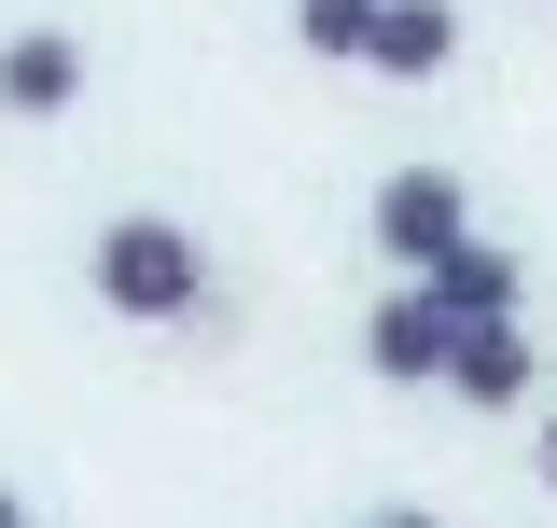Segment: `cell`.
<instances>
[{
  "instance_id": "1",
  "label": "cell",
  "mask_w": 557,
  "mask_h": 528,
  "mask_svg": "<svg viewBox=\"0 0 557 528\" xmlns=\"http://www.w3.org/2000/svg\"><path fill=\"white\" fill-rule=\"evenodd\" d=\"M98 292H112L126 320H196L209 264H196V237H182V223H153V209H139V223H112V237H98Z\"/></svg>"
},
{
  "instance_id": "2",
  "label": "cell",
  "mask_w": 557,
  "mask_h": 528,
  "mask_svg": "<svg viewBox=\"0 0 557 528\" xmlns=\"http://www.w3.org/2000/svg\"><path fill=\"white\" fill-rule=\"evenodd\" d=\"M460 223H474V196H460V167H405V181H376V251L405 264V278H418L432 251H446Z\"/></svg>"
},
{
  "instance_id": "3",
  "label": "cell",
  "mask_w": 557,
  "mask_h": 528,
  "mask_svg": "<svg viewBox=\"0 0 557 528\" xmlns=\"http://www.w3.org/2000/svg\"><path fill=\"white\" fill-rule=\"evenodd\" d=\"M446 390H460V403H530V320H516V306L460 320V334H446Z\"/></svg>"
},
{
  "instance_id": "4",
  "label": "cell",
  "mask_w": 557,
  "mask_h": 528,
  "mask_svg": "<svg viewBox=\"0 0 557 528\" xmlns=\"http://www.w3.org/2000/svg\"><path fill=\"white\" fill-rule=\"evenodd\" d=\"M446 334H460V320L432 306V278H405V292H391V306L362 320V362H376V376H405V390H418V376H446Z\"/></svg>"
},
{
  "instance_id": "5",
  "label": "cell",
  "mask_w": 557,
  "mask_h": 528,
  "mask_svg": "<svg viewBox=\"0 0 557 528\" xmlns=\"http://www.w3.org/2000/svg\"><path fill=\"white\" fill-rule=\"evenodd\" d=\"M418 278H432V306H446V320H487V306H516V292H530V264H516V251H487L474 223H460L446 251L418 264Z\"/></svg>"
},
{
  "instance_id": "6",
  "label": "cell",
  "mask_w": 557,
  "mask_h": 528,
  "mask_svg": "<svg viewBox=\"0 0 557 528\" xmlns=\"http://www.w3.org/2000/svg\"><path fill=\"white\" fill-rule=\"evenodd\" d=\"M362 56L391 70V84H432V70L460 56V14H446V0H376V28H362Z\"/></svg>"
},
{
  "instance_id": "7",
  "label": "cell",
  "mask_w": 557,
  "mask_h": 528,
  "mask_svg": "<svg viewBox=\"0 0 557 528\" xmlns=\"http://www.w3.org/2000/svg\"><path fill=\"white\" fill-rule=\"evenodd\" d=\"M84 98V42L70 28H14L0 42V112H70Z\"/></svg>"
},
{
  "instance_id": "8",
  "label": "cell",
  "mask_w": 557,
  "mask_h": 528,
  "mask_svg": "<svg viewBox=\"0 0 557 528\" xmlns=\"http://www.w3.org/2000/svg\"><path fill=\"white\" fill-rule=\"evenodd\" d=\"M293 28H307V56H362L376 0H293Z\"/></svg>"
},
{
  "instance_id": "9",
  "label": "cell",
  "mask_w": 557,
  "mask_h": 528,
  "mask_svg": "<svg viewBox=\"0 0 557 528\" xmlns=\"http://www.w3.org/2000/svg\"><path fill=\"white\" fill-rule=\"evenodd\" d=\"M376 528H446V515H418V501H405V515H376Z\"/></svg>"
},
{
  "instance_id": "10",
  "label": "cell",
  "mask_w": 557,
  "mask_h": 528,
  "mask_svg": "<svg viewBox=\"0 0 557 528\" xmlns=\"http://www.w3.org/2000/svg\"><path fill=\"white\" fill-rule=\"evenodd\" d=\"M0 528H28V501H14V487H0Z\"/></svg>"
},
{
  "instance_id": "11",
  "label": "cell",
  "mask_w": 557,
  "mask_h": 528,
  "mask_svg": "<svg viewBox=\"0 0 557 528\" xmlns=\"http://www.w3.org/2000/svg\"><path fill=\"white\" fill-rule=\"evenodd\" d=\"M544 487H557V417H544Z\"/></svg>"
}]
</instances>
